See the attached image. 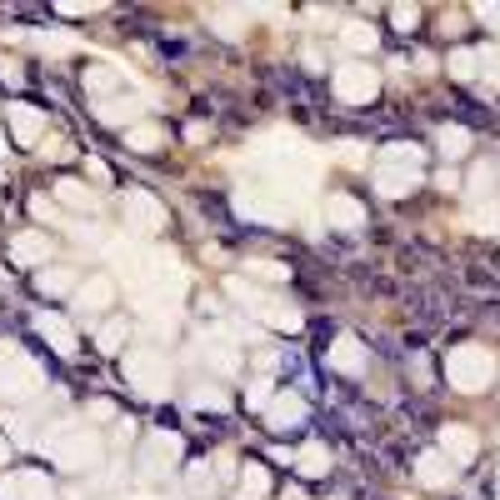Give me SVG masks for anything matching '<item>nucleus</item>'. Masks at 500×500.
Instances as JSON below:
<instances>
[{
    "label": "nucleus",
    "instance_id": "obj_20",
    "mask_svg": "<svg viewBox=\"0 0 500 500\" xmlns=\"http://www.w3.org/2000/svg\"><path fill=\"white\" fill-rule=\"evenodd\" d=\"M226 291H230V301H240V305H245L250 316H265V305H271V295H265L261 285L240 281V275H230V281H226Z\"/></svg>",
    "mask_w": 500,
    "mask_h": 500
},
{
    "label": "nucleus",
    "instance_id": "obj_46",
    "mask_svg": "<svg viewBox=\"0 0 500 500\" xmlns=\"http://www.w3.org/2000/svg\"><path fill=\"white\" fill-rule=\"evenodd\" d=\"M35 41H41V51H70L66 35H35Z\"/></svg>",
    "mask_w": 500,
    "mask_h": 500
},
{
    "label": "nucleus",
    "instance_id": "obj_49",
    "mask_svg": "<svg viewBox=\"0 0 500 500\" xmlns=\"http://www.w3.org/2000/svg\"><path fill=\"white\" fill-rule=\"evenodd\" d=\"M0 460H11V446H5V435H0Z\"/></svg>",
    "mask_w": 500,
    "mask_h": 500
},
{
    "label": "nucleus",
    "instance_id": "obj_5",
    "mask_svg": "<svg viewBox=\"0 0 500 500\" xmlns=\"http://www.w3.org/2000/svg\"><path fill=\"white\" fill-rule=\"evenodd\" d=\"M35 391H41V370L15 346H0V395H5V401H25V395H35Z\"/></svg>",
    "mask_w": 500,
    "mask_h": 500
},
{
    "label": "nucleus",
    "instance_id": "obj_7",
    "mask_svg": "<svg viewBox=\"0 0 500 500\" xmlns=\"http://www.w3.org/2000/svg\"><path fill=\"white\" fill-rule=\"evenodd\" d=\"M236 216L250 220V226H285L291 220V210L275 200V190H236Z\"/></svg>",
    "mask_w": 500,
    "mask_h": 500
},
{
    "label": "nucleus",
    "instance_id": "obj_39",
    "mask_svg": "<svg viewBox=\"0 0 500 500\" xmlns=\"http://www.w3.org/2000/svg\"><path fill=\"white\" fill-rule=\"evenodd\" d=\"M245 271H250V275H261V281H285V275H291L281 261H250Z\"/></svg>",
    "mask_w": 500,
    "mask_h": 500
},
{
    "label": "nucleus",
    "instance_id": "obj_30",
    "mask_svg": "<svg viewBox=\"0 0 500 500\" xmlns=\"http://www.w3.org/2000/svg\"><path fill=\"white\" fill-rule=\"evenodd\" d=\"M86 86L96 90V96H110V90L120 86V76H116V66H90L86 70Z\"/></svg>",
    "mask_w": 500,
    "mask_h": 500
},
{
    "label": "nucleus",
    "instance_id": "obj_47",
    "mask_svg": "<svg viewBox=\"0 0 500 500\" xmlns=\"http://www.w3.org/2000/svg\"><path fill=\"white\" fill-rule=\"evenodd\" d=\"M476 15H480L486 25H495V31H500V5H476Z\"/></svg>",
    "mask_w": 500,
    "mask_h": 500
},
{
    "label": "nucleus",
    "instance_id": "obj_50",
    "mask_svg": "<svg viewBox=\"0 0 500 500\" xmlns=\"http://www.w3.org/2000/svg\"><path fill=\"white\" fill-rule=\"evenodd\" d=\"M0 151H5V135H0Z\"/></svg>",
    "mask_w": 500,
    "mask_h": 500
},
{
    "label": "nucleus",
    "instance_id": "obj_27",
    "mask_svg": "<svg viewBox=\"0 0 500 500\" xmlns=\"http://www.w3.org/2000/svg\"><path fill=\"white\" fill-rule=\"evenodd\" d=\"M135 100H100V120H106V125H125V131H131V120H135Z\"/></svg>",
    "mask_w": 500,
    "mask_h": 500
},
{
    "label": "nucleus",
    "instance_id": "obj_8",
    "mask_svg": "<svg viewBox=\"0 0 500 500\" xmlns=\"http://www.w3.org/2000/svg\"><path fill=\"white\" fill-rule=\"evenodd\" d=\"M375 90H381V76L370 66H340L336 70V96L346 100V106H370Z\"/></svg>",
    "mask_w": 500,
    "mask_h": 500
},
{
    "label": "nucleus",
    "instance_id": "obj_42",
    "mask_svg": "<svg viewBox=\"0 0 500 500\" xmlns=\"http://www.w3.org/2000/svg\"><path fill=\"white\" fill-rule=\"evenodd\" d=\"M336 155H340V161H346V165H366V145H360V141H346V145H336Z\"/></svg>",
    "mask_w": 500,
    "mask_h": 500
},
{
    "label": "nucleus",
    "instance_id": "obj_43",
    "mask_svg": "<svg viewBox=\"0 0 500 500\" xmlns=\"http://www.w3.org/2000/svg\"><path fill=\"white\" fill-rule=\"evenodd\" d=\"M391 21L401 25V31H415V21H421V11H415V5H395V11H391Z\"/></svg>",
    "mask_w": 500,
    "mask_h": 500
},
{
    "label": "nucleus",
    "instance_id": "obj_29",
    "mask_svg": "<svg viewBox=\"0 0 500 500\" xmlns=\"http://www.w3.org/2000/svg\"><path fill=\"white\" fill-rule=\"evenodd\" d=\"M450 76L456 80H476L480 76V60H476V51H450Z\"/></svg>",
    "mask_w": 500,
    "mask_h": 500
},
{
    "label": "nucleus",
    "instance_id": "obj_13",
    "mask_svg": "<svg viewBox=\"0 0 500 500\" xmlns=\"http://www.w3.org/2000/svg\"><path fill=\"white\" fill-rule=\"evenodd\" d=\"M326 360H330V370H346V375H360V370H366V350H360L356 336H336Z\"/></svg>",
    "mask_w": 500,
    "mask_h": 500
},
{
    "label": "nucleus",
    "instance_id": "obj_45",
    "mask_svg": "<svg viewBox=\"0 0 500 500\" xmlns=\"http://www.w3.org/2000/svg\"><path fill=\"white\" fill-rule=\"evenodd\" d=\"M0 80H5V86H21V66H15V60H0Z\"/></svg>",
    "mask_w": 500,
    "mask_h": 500
},
{
    "label": "nucleus",
    "instance_id": "obj_1",
    "mask_svg": "<svg viewBox=\"0 0 500 500\" xmlns=\"http://www.w3.org/2000/svg\"><path fill=\"white\" fill-rule=\"evenodd\" d=\"M41 446H45V456H51L60 470H96L100 466V435L86 431V425H70V421L55 425Z\"/></svg>",
    "mask_w": 500,
    "mask_h": 500
},
{
    "label": "nucleus",
    "instance_id": "obj_17",
    "mask_svg": "<svg viewBox=\"0 0 500 500\" xmlns=\"http://www.w3.org/2000/svg\"><path fill=\"white\" fill-rule=\"evenodd\" d=\"M265 415H271V431H295V425H305V401L285 391V395H275V401H271V411H265Z\"/></svg>",
    "mask_w": 500,
    "mask_h": 500
},
{
    "label": "nucleus",
    "instance_id": "obj_37",
    "mask_svg": "<svg viewBox=\"0 0 500 500\" xmlns=\"http://www.w3.org/2000/svg\"><path fill=\"white\" fill-rule=\"evenodd\" d=\"M476 60H480V76H486L490 86H500V51L486 45V51H476Z\"/></svg>",
    "mask_w": 500,
    "mask_h": 500
},
{
    "label": "nucleus",
    "instance_id": "obj_26",
    "mask_svg": "<svg viewBox=\"0 0 500 500\" xmlns=\"http://www.w3.org/2000/svg\"><path fill=\"white\" fill-rule=\"evenodd\" d=\"M466 226L480 230V236H490V230L500 236V200H486V206H476V210L466 216Z\"/></svg>",
    "mask_w": 500,
    "mask_h": 500
},
{
    "label": "nucleus",
    "instance_id": "obj_51",
    "mask_svg": "<svg viewBox=\"0 0 500 500\" xmlns=\"http://www.w3.org/2000/svg\"><path fill=\"white\" fill-rule=\"evenodd\" d=\"M495 185H500V171H495Z\"/></svg>",
    "mask_w": 500,
    "mask_h": 500
},
{
    "label": "nucleus",
    "instance_id": "obj_48",
    "mask_svg": "<svg viewBox=\"0 0 500 500\" xmlns=\"http://www.w3.org/2000/svg\"><path fill=\"white\" fill-rule=\"evenodd\" d=\"M90 181H100V185H106V181H110V171H106V161H90Z\"/></svg>",
    "mask_w": 500,
    "mask_h": 500
},
{
    "label": "nucleus",
    "instance_id": "obj_33",
    "mask_svg": "<svg viewBox=\"0 0 500 500\" xmlns=\"http://www.w3.org/2000/svg\"><path fill=\"white\" fill-rule=\"evenodd\" d=\"M125 336H131L125 320H106V326H100V350H120V346H125Z\"/></svg>",
    "mask_w": 500,
    "mask_h": 500
},
{
    "label": "nucleus",
    "instance_id": "obj_25",
    "mask_svg": "<svg viewBox=\"0 0 500 500\" xmlns=\"http://www.w3.org/2000/svg\"><path fill=\"white\" fill-rule=\"evenodd\" d=\"M340 45H346V51H375V31H370L366 21H346L340 25Z\"/></svg>",
    "mask_w": 500,
    "mask_h": 500
},
{
    "label": "nucleus",
    "instance_id": "obj_44",
    "mask_svg": "<svg viewBox=\"0 0 500 500\" xmlns=\"http://www.w3.org/2000/svg\"><path fill=\"white\" fill-rule=\"evenodd\" d=\"M31 216H35V220H55V206H51L45 196H35V200H31Z\"/></svg>",
    "mask_w": 500,
    "mask_h": 500
},
{
    "label": "nucleus",
    "instance_id": "obj_24",
    "mask_svg": "<svg viewBox=\"0 0 500 500\" xmlns=\"http://www.w3.org/2000/svg\"><path fill=\"white\" fill-rule=\"evenodd\" d=\"M261 320H265V326H275V330H301V310H295L291 301H271Z\"/></svg>",
    "mask_w": 500,
    "mask_h": 500
},
{
    "label": "nucleus",
    "instance_id": "obj_28",
    "mask_svg": "<svg viewBox=\"0 0 500 500\" xmlns=\"http://www.w3.org/2000/svg\"><path fill=\"white\" fill-rule=\"evenodd\" d=\"M190 405H196V411H226V405H230V395L220 391V385H196Z\"/></svg>",
    "mask_w": 500,
    "mask_h": 500
},
{
    "label": "nucleus",
    "instance_id": "obj_38",
    "mask_svg": "<svg viewBox=\"0 0 500 500\" xmlns=\"http://www.w3.org/2000/svg\"><path fill=\"white\" fill-rule=\"evenodd\" d=\"M190 490H196V495H210V490H216V470H210V466H190Z\"/></svg>",
    "mask_w": 500,
    "mask_h": 500
},
{
    "label": "nucleus",
    "instance_id": "obj_6",
    "mask_svg": "<svg viewBox=\"0 0 500 500\" xmlns=\"http://www.w3.org/2000/svg\"><path fill=\"white\" fill-rule=\"evenodd\" d=\"M181 466V435L175 431H155L141 450V476L145 480H165L171 470Z\"/></svg>",
    "mask_w": 500,
    "mask_h": 500
},
{
    "label": "nucleus",
    "instance_id": "obj_2",
    "mask_svg": "<svg viewBox=\"0 0 500 500\" xmlns=\"http://www.w3.org/2000/svg\"><path fill=\"white\" fill-rule=\"evenodd\" d=\"M415 185H421V145H405V141L385 145L381 161H375V190L401 200V196H411Z\"/></svg>",
    "mask_w": 500,
    "mask_h": 500
},
{
    "label": "nucleus",
    "instance_id": "obj_35",
    "mask_svg": "<svg viewBox=\"0 0 500 500\" xmlns=\"http://www.w3.org/2000/svg\"><path fill=\"white\" fill-rule=\"evenodd\" d=\"M490 190H495V165H476V171H470V196L486 200Z\"/></svg>",
    "mask_w": 500,
    "mask_h": 500
},
{
    "label": "nucleus",
    "instance_id": "obj_16",
    "mask_svg": "<svg viewBox=\"0 0 500 500\" xmlns=\"http://www.w3.org/2000/svg\"><path fill=\"white\" fill-rule=\"evenodd\" d=\"M415 480H421V486H450V480H456V460H446L440 450H425V456L415 460Z\"/></svg>",
    "mask_w": 500,
    "mask_h": 500
},
{
    "label": "nucleus",
    "instance_id": "obj_10",
    "mask_svg": "<svg viewBox=\"0 0 500 500\" xmlns=\"http://www.w3.org/2000/svg\"><path fill=\"white\" fill-rule=\"evenodd\" d=\"M200 360H206V366H216L220 375H230V370L240 366V356H236V340H230V330H216V336H206V340H200Z\"/></svg>",
    "mask_w": 500,
    "mask_h": 500
},
{
    "label": "nucleus",
    "instance_id": "obj_31",
    "mask_svg": "<svg viewBox=\"0 0 500 500\" xmlns=\"http://www.w3.org/2000/svg\"><path fill=\"white\" fill-rule=\"evenodd\" d=\"M240 490H245L250 500H261L265 490H271V476H265V466H245V476H240Z\"/></svg>",
    "mask_w": 500,
    "mask_h": 500
},
{
    "label": "nucleus",
    "instance_id": "obj_40",
    "mask_svg": "<svg viewBox=\"0 0 500 500\" xmlns=\"http://www.w3.org/2000/svg\"><path fill=\"white\" fill-rule=\"evenodd\" d=\"M245 405H250V411H271V381H255V385H250V391H245Z\"/></svg>",
    "mask_w": 500,
    "mask_h": 500
},
{
    "label": "nucleus",
    "instance_id": "obj_23",
    "mask_svg": "<svg viewBox=\"0 0 500 500\" xmlns=\"http://www.w3.org/2000/svg\"><path fill=\"white\" fill-rule=\"evenodd\" d=\"M435 145H440V155H446V161H456V155L470 151V131H466V125H440Z\"/></svg>",
    "mask_w": 500,
    "mask_h": 500
},
{
    "label": "nucleus",
    "instance_id": "obj_12",
    "mask_svg": "<svg viewBox=\"0 0 500 500\" xmlns=\"http://www.w3.org/2000/svg\"><path fill=\"white\" fill-rule=\"evenodd\" d=\"M35 330H41L45 340H51L60 356H76V330H70V320L66 316H55V310H41L35 316Z\"/></svg>",
    "mask_w": 500,
    "mask_h": 500
},
{
    "label": "nucleus",
    "instance_id": "obj_11",
    "mask_svg": "<svg viewBox=\"0 0 500 500\" xmlns=\"http://www.w3.org/2000/svg\"><path fill=\"white\" fill-rule=\"evenodd\" d=\"M11 261L45 265V261H51V236H45V230H21V236L11 240Z\"/></svg>",
    "mask_w": 500,
    "mask_h": 500
},
{
    "label": "nucleus",
    "instance_id": "obj_9",
    "mask_svg": "<svg viewBox=\"0 0 500 500\" xmlns=\"http://www.w3.org/2000/svg\"><path fill=\"white\" fill-rule=\"evenodd\" d=\"M125 220H131V230H145V236H151V230L165 226V206L151 190H131V196H125Z\"/></svg>",
    "mask_w": 500,
    "mask_h": 500
},
{
    "label": "nucleus",
    "instance_id": "obj_14",
    "mask_svg": "<svg viewBox=\"0 0 500 500\" xmlns=\"http://www.w3.org/2000/svg\"><path fill=\"white\" fill-rule=\"evenodd\" d=\"M110 301H116V281H110V275H90V281L76 291V310H86V316L106 310Z\"/></svg>",
    "mask_w": 500,
    "mask_h": 500
},
{
    "label": "nucleus",
    "instance_id": "obj_3",
    "mask_svg": "<svg viewBox=\"0 0 500 500\" xmlns=\"http://www.w3.org/2000/svg\"><path fill=\"white\" fill-rule=\"evenodd\" d=\"M446 375H450V385H456V391L476 395V391H486L490 375H495V356H490L486 346H456L446 356Z\"/></svg>",
    "mask_w": 500,
    "mask_h": 500
},
{
    "label": "nucleus",
    "instance_id": "obj_41",
    "mask_svg": "<svg viewBox=\"0 0 500 500\" xmlns=\"http://www.w3.org/2000/svg\"><path fill=\"white\" fill-rule=\"evenodd\" d=\"M76 240H80V245H90V250H106V245H110V240H106V226H80Z\"/></svg>",
    "mask_w": 500,
    "mask_h": 500
},
{
    "label": "nucleus",
    "instance_id": "obj_21",
    "mask_svg": "<svg viewBox=\"0 0 500 500\" xmlns=\"http://www.w3.org/2000/svg\"><path fill=\"white\" fill-rule=\"evenodd\" d=\"M55 200H66V206H76V210H96L100 206V196L90 190L86 181H60V185H55Z\"/></svg>",
    "mask_w": 500,
    "mask_h": 500
},
{
    "label": "nucleus",
    "instance_id": "obj_15",
    "mask_svg": "<svg viewBox=\"0 0 500 500\" xmlns=\"http://www.w3.org/2000/svg\"><path fill=\"white\" fill-rule=\"evenodd\" d=\"M476 450H480V440H476L470 425H446V431H440V456L446 460H470Z\"/></svg>",
    "mask_w": 500,
    "mask_h": 500
},
{
    "label": "nucleus",
    "instance_id": "obj_22",
    "mask_svg": "<svg viewBox=\"0 0 500 500\" xmlns=\"http://www.w3.org/2000/svg\"><path fill=\"white\" fill-rule=\"evenodd\" d=\"M295 470H301L305 480H320L330 470V450L326 446H305L301 456H295Z\"/></svg>",
    "mask_w": 500,
    "mask_h": 500
},
{
    "label": "nucleus",
    "instance_id": "obj_19",
    "mask_svg": "<svg viewBox=\"0 0 500 500\" xmlns=\"http://www.w3.org/2000/svg\"><path fill=\"white\" fill-rule=\"evenodd\" d=\"M41 131H45V116L35 106H11V135L21 145H35L41 141Z\"/></svg>",
    "mask_w": 500,
    "mask_h": 500
},
{
    "label": "nucleus",
    "instance_id": "obj_34",
    "mask_svg": "<svg viewBox=\"0 0 500 500\" xmlns=\"http://www.w3.org/2000/svg\"><path fill=\"white\" fill-rule=\"evenodd\" d=\"M125 141H131V151H155V145H161V131H155V125H131Z\"/></svg>",
    "mask_w": 500,
    "mask_h": 500
},
{
    "label": "nucleus",
    "instance_id": "obj_32",
    "mask_svg": "<svg viewBox=\"0 0 500 500\" xmlns=\"http://www.w3.org/2000/svg\"><path fill=\"white\" fill-rule=\"evenodd\" d=\"M210 25H216V31L226 35V41H236L240 25H245V15H240V11H210Z\"/></svg>",
    "mask_w": 500,
    "mask_h": 500
},
{
    "label": "nucleus",
    "instance_id": "obj_18",
    "mask_svg": "<svg viewBox=\"0 0 500 500\" xmlns=\"http://www.w3.org/2000/svg\"><path fill=\"white\" fill-rule=\"evenodd\" d=\"M326 220H330V230H360L366 226V210H360V200H350V196H330Z\"/></svg>",
    "mask_w": 500,
    "mask_h": 500
},
{
    "label": "nucleus",
    "instance_id": "obj_36",
    "mask_svg": "<svg viewBox=\"0 0 500 500\" xmlns=\"http://www.w3.org/2000/svg\"><path fill=\"white\" fill-rule=\"evenodd\" d=\"M35 285H41L45 295H66L70 291V271H41V275H35Z\"/></svg>",
    "mask_w": 500,
    "mask_h": 500
},
{
    "label": "nucleus",
    "instance_id": "obj_4",
    "mask_svg": "<svg viewBox=\"0 0 500 500\" xmlns=\"http://www.w3.org/2000/svg\"><path fill=\"white\" fill-rule=\"evenodd\" d=\"M125 381H131V391L161 401V395L171 391V360H165L161 350H131V356H125Z\"/></svg>",
    "mask_w": 500,
    "mask_h": 500
}]
</instances>
